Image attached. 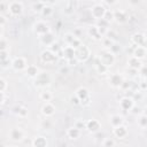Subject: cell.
I'll return each mask as SVG.
<instances>
[{
  "label": "cell",
  "instance_id": "cell-34",
  "mask_svg": "<svg viewBox=\"0 0 147 147\" xmlns=\"http://www.w3.org/2000/svg\"><path fill=\"white\" fill-rule=\"evenodd\" d=\"M44 7H45V3L41 2L40 0H37V1L33 2L32 6H31V8H32V10H33L34 13H41V10H42Z\"/></svg>",
  "mask_w": 147,
  "mask_h": 147
},
{
  "label": "cell",
  "instance_id": "cell-57",
  "mask_svg": "<svg viewBox=\"0 0 147 147\" xmlns=\"http://www.w3.org/2000/svg\"><path fill=\"white\" fill-rule=\"evenodd\" d=\"M59 0H49V5H52V3H55V2H57Z\"/></svg>",
  "mask_w": 147,
  "mask_h": 147
},
{
  "label": "cell",
  "instance_id": "cell-56",
  "mask_svg": "<svg viewBox=\"0 0 147 147\" xmlns=\"http://www.w3.org/2000/svg\"><path fill=\"white\" fill-rule=\"evenodd\" d=\"M142 136H144L145 138H147V126L142 129Z\"/></svg>",
  "mask_w": 147,
  "mask_h": 147
},
{
  "label": "cell",
  "instance_id": "cell-25",
  "mask_svg": "<svg viewBox=\"0 0 147 147\" xmlns=\"http://www.w3.org/2000/svg\"><path fill=\"white\" fill-rule=\"evenodd\" d=\"M109 124L111 125V127H116L118 125L124 124V117L119 114H114L109 117Z\"/></svg>",
  "mask_w": 147,
  "mask_h": 147
},
{
  "label": "cell",
  "instance_id": "cell-22",
  "mask_svg": "<svg viewBox=\"0 0 147 147\" xmlns=\"http://www.w3.org/2000/svg\"><path fill=\"white\" fill-rule=\"evenodd\" d=\"M13 113H14L17 117H20V118H22V119L26 118V117H28V114H29L28 108H26L25 106H22V105H16V106L13 108Z\"/></svg>",
  "mask_w": 147,
  "mask_h": 147
},
{
  "label": "cell",
  "instance_id": "cell-44",
  "mask_svg": "<svg viewBox=\"0 0 147 147\" xmlns=\"http://www.w3.org/2000/svg\"><path fill=\"white\" fill-rule=\"evenodd\" d=\"M7 88H8V82L3 77H1L0 78V92H6Z\"/></svg>",
  "mask_w": 147,
  "mask_h": 147
},
{
  "label": "cell",
  "instance_id": "cell-53",
  "mask_svg": "<svg viewBox=\"0 0 147 147\" xmlns=\"http://www.w3.org/2000/svg\"><path fill=\"white\" fill-rule=\"evenodd\" d=\"M138 86H139V91H140V92L147 91V83H146V82H141V83H139Z\"/></svg>",
  "mask_w": 147,
  "mask_h": 147
},
{
  "label": "cell",
  "instance_id": "cell-20",
  "mask_svg": "<svg viewBox=\"0 0 147 147\" xmlns=\"http://www.w3.org/2000/svg\"><path fill=\"white\" fill-rule=\"evenodd\" d=\"M80 134H82V130L78 129V127L75 126V125L68 127V130H67V132H65L67 138L70 139V140H77V139L80 137Z\"/></svg>",
  "mask_w": 147,
  "mask_h": 147
},
{
  "label": "cell",
  "instance_id": "cell-21",
  "mask_svg": "<svg viewBox=\"0 0 147 147\" xmlns=\"http://www.w3.org/2000/svg\"><path fill=\"white\" fill-rule=\"evenodd\" d=\"M115 13V20L118 24H124L129 21V15L126 14L125 10H122V9H118V10H114Z\"/></svg>",
  "mask_w": 147,
  "mask_h": 147
},
{
  "label": "cell",
  "instance_id": "cell-39",
  "mask_svg": "<svg viewBox=\"0 0 147 147\" xmlns=\"http://www.w3.org/2000/svg\"><path fill=\"white\" fill-rule=\"evenodd\" d=\"M105 37H107V38H109L110 40H113V41H117V38H118V34H117V32L116 31H114V30H109L108 29V31H107V33H106V36Z\"/></svg>",
  "mask_w": 147,
  "mask_h": 147
},
{
  "label": "cell",
  "instance_id": "cell-31",
  "mask_svg": "<svg viewBox=\"0 0 147 147\" xmlns=\"http://www.w3.org/2000/svg\"><path fill=\"white\" fill-rule=\"evenodd\" d=\"M39 98H40L41 101H44V102H48V101H52V99H53V94H52V92H49V91H47V90L44 88V91L40 92Z\"/></svg>",
  "mask_w": 147,
  "mask_h": 147
},
{
  "label": "cell",
  "instance_id": "cell-60",
  "mask_svg": "<svg viewBox=\"0 0 147 147\" xmlns=\"http://www.w3.org/2000/svg\"><path fill=\"white\" fill-rule=\"evenodd\" d=\"M95 1H103V0H95Z\"/></svg>",
  "mask_w": 147,
  "mask_h": 147
},
{
  "label": "cell",
  "instance_id": "cell-55",
  "mask_svg": "<svg viewBox=\"0 0 147 147\" xmlns=\"http://www.w3.org/2000/svg\"><path fill=\"white\" fill-rule=\"evenodd\" d=\"M107 5H109V6H113V5H115L116 2H117V0H103Z\"/></svg>",
  "mask_w": 147,
  "mask_h": 147
},
{
  "label": "cell",
  "instance_id": "cell-11",
  "mask_svg": "<svg viewBox=\"0 0 147 147\" xmlns=\"http://www.w3.org/2000/svg\"><path fill=\"white\" fill-rule=\"evenodd\" d=\"M124 76L122 74H118V72H115V74H111L108 78V83L109 85L113 87V88H119L121 85L123 84L124 82Z\"/></svg>",
  "mask_w": 147,
  "mask_h": 147
},
{
  "label": "cell",
  "instance_id": "cell-51",
  "mask_svg": "<svg viewBox=\"0 0 147 147\" xmlns=\"http://www.w3.org/2000/svg\"><path fill=\"white\" fill-rule=\"evenodd\" d=\"M9 57V49L0 51V60H6Z\"/></svg>",
  "mask_w": 147,
  "mask_h": 147
},
{
  "label": "cell",
  "instance_id": "cell-7",
  "mask_svg": "<svg viewBox=\"0 0 147 147\" xmlns=\"http://www.w3.org/2000/svg\"><path fill=\"white\" fill-rule=\"evenodd\" d=\"M107 11V8L105 7V5H102L101 2H96L94 3L92 7H91V16L98 21L100 18H103L105 17V14Z\"/></svg>",
  "mask_w": 147,
  "mask_h": 147
},
{
  "label": "cell",
  "instance_id": "cell-14",
  "mask_svg": "<svg viewBox=\"0 0 147 147\" xmlns=\"http://www.w3.org/2000/svg\"><path fill=\"white\" fill-rule=\"evenodd\" d=\"M87 34H88V37L90 38H92L93 40H95V41H99V40H102V38H103V36H102V33L100 32V30H99V26L96 25V24H93V25H90L88 28H87Z\"/></svg>",
  "mask_w": 147,
  "mask_h": 147
},
{
  "label": "cell",
  "instance_id": "cell-47",
  "mask_svg": "<svg viewBox=\"0 0 147 147\" xmlns=\"http://www.w3.org/2000/svg\"><path fill=\"white\" fill-rule=\"evenodd\" d=\"M75 126H77L78 129H85V125H86V122H84L82 118H78V119H76V122H75V124H74Z\"/></svg>",
  "mask_w": 147,
  "mask_h": 147
},
{
  "label": "cell",
  "instance_id": "cell-12",
  "mask_svg": "<svg viewBox=\"0 0 147 147\" xmlns=\"http://www.w3.org/2000/svg\"><path fill=\"white\" fill-rule=\"evenodd\" d=\"M134 106V99L132 96H123L121 100H119V108L123 110V111H126V113H130L131 109L133 108Z\"/></svg>",
  "mask_w": 147,
  "mask_h": 147
},
{
  "label": "cell",
  "instance_id": "cell-4",
  "mask_svg": "<svg viewBox=\"0 0 147 147\" xmlns=\"http://www.w3.org/2000/svg\"><path fill=\"white\" fill-rule=\"evenodd\" d=\"M32 30H33L34 34H37L38 38H39V37H41V36L46 34L47 32H49L52 29L49 28V24H48V23H46L45 21L39 20V21L34 22V24H33V26H32Z\"/></svg>",
  "mask_w": 147,
  "mask_h": 147
},
{
  "label": "cell",
  "instance_id": "cell-37",
  "mask_svg": "<svg viewBox=\"0 0 147 147\" xmlns=\"http://www.w3.org/2000/svg\"><path fill=\"white\" fill-rule=\"evenodd\" d=\"M9 49V41L6 39V37H0V51Z\"/></svg>",
  "mask_w": 147,
  "mask_h": 147
},
{
  "label": "cell",
  "instance_id": "cell-58",
  "mask_svg": "<svg viewBox=\"0 0 147 147\" xmlns=\"http://www.w3.org/2000/svg\"><path fill=\"white\" fill-rule=\"evenodd\" d=\"M142 114H145V115L147 116V107H146V108H145V109L142 110Z\"/></svg>",
  "mask_w": 147,
  "mask_h": 147
},
{
  "label": "cell",
  "instance_id": "cell-26",
  "mask_svg": "<svg viewBox=\"0 0 147 147\" xmlns=\"http://www.w3.org/2000/svg\"><path fill=\"white\" fill-rule=\"evenodd\" d=\"M39 72H40L39 68H38L37 65H34V64H29V65L26 67V69H25V75H26V77H29V78H31V79L36 78Z\"/></svg>",
  "mask_w": 147,
  "mask_h": 147
},
{
  "label": "cell",
  "instance_id": "cell-32",
  "mask_svg": "<svg viewBox=\"0 0 147 147\" xmlns=\"http://www.w3.org/2000/svg\"><path fill=\"white\" fill-rule=\"evenodd\" d=\"M53 13H54V9H53V7L51 6V5H45V7L42 8V10H41V16H44V17H51L52 15H53Z\"/></svg>",
  "mask_w": 147,
  "mask_h": 147
},
{
  "label": "cell",
  "instance_id": "cell-24",
  "mask_svg": "<svg viewBox=\"0 0 147 147\" xmlns=\"http://www.w3.org/2000/svg\"><path fill=\"white\" fill-rule=\"evenodd\" d=\"M132 55L136 56L139 60H142V59H145L147 56V48L145 46H136L133 48Z\"/></svg>",
  "mask_w": 147,
  "mask_h": 147
},
{
  "label": "cell",
  "instance_id": "cell-54",
  "mask_svg": "<svg viewBox=\"0 0 147 147\" xmlns=\"http://www.w3.org/2000/svg\"><path fill=\"white\" fill-rule=\"evenodd\" d=\"M141 2V0H129V3L131 6H138Z\"/></svg>",
  "mask_w": 147,
  "mask_h": 147
},
{
  "label": "cell",
  "instance_id": "cell-8",
  "mask_svg": "<svg viewBox=\"0 0 147 147\" xmlns=\"http://www.w3.org/2000/svg\"><path fill=\"white\" fill-rule=\"evenodd\" d=\"M91 56V49L85 45L82 44L78 48H76V59L78 62H86Z\"/></svg>",
  "mask_w": 147,
  "mask_h": 147
},
{
  "label": "cell",
  "instance_id": "cell-61",
  "mask_svg": "<svg viewBox=\"0 0 147 147\" xmlns=\"http://www.w3.org/2000/svg\"><path fill=\"white\" fill-rule=\"evenodd\" d=\"M146 100H147V94H146Z\"/></svg>",
  "mask_w": 147,
  "mask_h": 147
},
{
  "label": "cell",
  "instance_id": "cell-50",
  "mask_svg": "<svg viewBox=\"0 0 147 147\" xmlns=\"http://www.w3.org/2000/svg\"><path fill=\"white\" fill-rule=\"evenodd\" d=\"M70 102H71L72 105H75V106H78V105H80V100H79V98H78L76 94L70 96Z\"/></svg>",
  "mask_w": 147,
  "mask_h": 147
},
{
  "label": "cell",
  "instance_id": "cell-49",
  "mask_svg": "<svg viewBox=\"0 0 147 147\" xmlns=\"http://www.w3.org/2000/svg\"><path fill=\"white\" fill-rule=\"evenodd\" d=\"M0 11L1 14H6V11H8V3L5 1H1L0 3Z\"/></svg>",
  "mask_w": 147,
  "mask_h": 147
},
{
  "label": "cell",
  "instance_id": "cell-2",
  "mask_svg": "<svg viewBox=\"0 0 147 147\" xmlns=\"http://www.w3.org/2000/svg\"><path fill=\"white\" fill-rule=\"evenodd\" d=\"M51 85V76L45 72V71H40L38 74V76L36 78H33V86L37 88H46Z\"/></svg>",
  "mask_w": 147,
  "mask_h": 147
},
{
  "label": "cell",
  "instance_id": "cell-17",
  "mask_svg": "<svg viewBox=\"0 0 147 147\" xmlns=\"http://www.w3.org/2000/svg\"><path fill=\"white\" fill-rule=\"evenodd\" d=\"M40 111H41V114H42L45 117H52V116L55 114L56 108H55V106H54L51 101H48V102H45V103L41 106Z\"/></svg>",
  "mask_w": 147,
  "mask_h": 147
},
{
  "label": "cell",
  "instance_id": "cell-3",
  "mask_svg": "<svg viewBox=\"0 0 147 147\" xmlns=\"http://www.w3.org/2000/svg\"><path fill=\"white\" fill-rule=\"evenodd\" d=\"M23 10H24V6H23L22 1L13 0V1L8 2V14L11 17H17V16L22 15Z\"/></svg>",
  "mask_w": 147,
  "mask_h": 147
},
{
  "label": "cell",
  "instance_id": "cell-59",
  "mask_svg": "<svg viewBox=\"0 0 147 147\" xmlns=\"http://www.w3.org/2000/svg\"><path fill=\"white\" fill-rule=\"evenodd\" d=\"M144 46L147 48V36H146V39H145V44H144Z\"/></svg>",
  "mask_w": 147,
  "mask_h": 147
},
{
  "label": "cell",
  "instance_id": "cell-16",
  "mask_svg": "<svg viewBox=\"0 0 147 147\" xmlns=\"http://www.w3.org/2000/svg\"><path fill=\"white\" fill-rule=\"evenodd\" d=\"M9 139L14 142H20L24 139V131L21 127H13L9 131Z\"/></svg>",
  "mask_w": 147,
  "mask_h": 147
},
{
  "label": "cell",
  "instance_id": "cell-5",
  "mask_svg": "<svg viewBox=\"0 0 147 147\" xmlns=\"http://www.w3.org/2000/svg\"><path fill=\"white\" fill-rule=\"evenodd\" d=\"M57 59H59V55L56 53H54L53 51H51L49 48H47L40 53V61L45 64H54V63H56Z\"/></svg>",
  "mask_w": 147,
  "mask_h": 147
},
{
  "label": "cell",
  "instance_id": "cell-23",
  "mask_svg": "<svg viewBox=\"0 0 147 147\" xmlns=\"http://www.w3.org/2000/svg\"><path fill=\"white\" fill-rule=\"evenodd\" d=\"M31 146L32 147H47L48 146L47 138L44 137V136H37V137H34L32 139Z\"/></svg>",
  "mask_w": 147,
  "mask_h": 147
},
{
  "label": "cell",
  "instance_id": "cell-40",
  "mask_svg": "<svg viewBox=\"0 0 147 147\" xmlns=\"http://www.w3.org/2000/svg\"><path fill=\"white\" fill-rule=\"evenodd\" d=\"M109 24L110 22H108L106 18H100L96 21V25L100 28H105V29H109Z\"/></svg>",
  "mask_w": 147,
  "mask_h": 147
},
{
  "label": "cell",
  "instance_id": "cell-18",
  "mask_svg": "<svg viewBox=\"0 0 147 147\" xmlns=\"http://www.w3.org/2000/svg\"><path fill=\"white\" fill-rule=\"evenodd\" d=\"M127 133H129V130H127L126 125H124V124L118 125L116 127H113V134L117 139H124V138H126Z\"/></svg>",
  "mask_w": 147,
  "mask_h": 147
},
{
  "label": "cell",
  "instance_id": "cell-13",
  "mask_svg": "<svg viewBox=\"0 0 147 147\" xmlns=\"http://www.w3.org/2000/svg\"><path fill=\"white\" fill-rule=\"evenodd\" d=\"M85 130H87L90 133H96L98 131L101 130V123L96 119V118H91L86 121V125H85Z\"/></svg>",
  "mask_w": 147,
  "mask_h": 147
},
{
  "label": "cell",
  "instance_id": "cell-43",
  "mask_svg": "<svg viewBox=\"0 0 147 147\" xmlns=\"http://www.w3.org/2000/svg\"><path fill=\"white\" fill-rule=\"evenodd\" d=\"M109 49H110V51L116 55L118 52H121V45H119L117 41H114V42H113V45L109 47Z\"/></svg>",
  "mask_w": 147,
  "mask_h": 147
},
{
  "label": "cell",
  "instance_id": "cell-45",
  "mask_svg": "<svg viewBox=\"0 0 147 147\" xmlns=\"http://www.w3.org/2000/svg\"><path fill=\"white\" fill-rule=\"evenodd\" d=\"M11 61L13 60H10V57H8L6 60H1V68L2 69H8L9 67L11 68Z\"/></svg>",
  "mask_w": 147,
  "mask_h": 147
},
{
  "label": "cell",
  "instance_id": "cell-19",
  "mask_svg": "<svg viewBox=\"0 0 147 147\" xmlns=\"http://www.w3.org/2000/svg\"><path fill=\"white\" fill-rule=\"evenodd\" d=\"M145 39H146V36H145L144 33H141V32H136V33H133V34L131 36L130 41H131V44L133 45V47H136V46H144Z\"/></svg>",
  "mask_w": 147,
  "mask_h": 147
},
{
  "label": "cell",
  "instance_id": "cell-38",
  "mask_svg": "<svg viewBox=\"0 0 147 147\" xmlns=\"http://www.w3.org/2000/svg\"><path fill=\"white\" fill-rule=\"evenodd\" d=\"M101 145L103 147H114L116 145V141L113 139V138H105L101 142Z\"/></svg>",
  "mask_w": 147,
  "mask_h": 147
},
{
  "label": "cell",
  "instance_id": "cell-46",
  "mask_svg": "<svg viewBox=\"0 0 147 147\" xmlns=\"http://www.w3.org/2000/svg\"><path fill=\"white\" fill-rule=\"evenodd\" d=\"M138 72H139V76H140V77L147 78V64H142Z\"/></svg>",
  "mask_w": 147,
  "mask_h": 147
},
{
  "label": "cell",
  "instance_id": "cell-29",
  "mask_svg": "<svg viewBox=\"0 0 147 147\" xmlns=\"http://www.w3.org/2000/svg\"><path fill=\"white\" fill-rule=\"evenodd\" d=\"M77 7H78L77 0H69V1L67 2V5H65L64 11H65L67 14H72V13L77 9Z\"/></svg>",
  "mask_w": 147,
  "mask_h": 147
},
{
  "label": "cell",
  "instance_id": "cell-41",
  "mask_svg": "<svg viewBox=\"0 0 147 147\" xmlns=\"http://www.w3.org/2000/svg\"><path fill=\"white\" fill-rule=\"evenodd\" d=\"M132 85H133V83L131 82V80H127V79H124V82H123V84L121 85V90H123V91H129L131 87H132Z\"/></svg>",
  "mask_w": 147,
  "mask_h": 147
},
{
  "label": "cell",
  "instance_id": "cell-15",
  "mask_svg": "<svg viewBox=\"0 0 147 147\" xmlns=\"http://www.w3.org/2000/svg\"><path fill=\"white\" fill-rule=\"evenodd\" d=\"M39 41H40V44H41V45H44V46H46V47L48 48L53 42H55V41H56V36H55V33L51 30V31H49V32H47L46 34H44V36L39 37Z\"/></svg>",
  "mask_w": 147,
  "mask_h": 147
},
{
  "label": "cell",
  "instance_id": "cell-42",
  "mask_svg": "<svg viewBox=\"0 0 147 147\" xmlns=\"http://www.w3.org/2000/svg\"><path fill=\"white\" fill-rule=\"evenodd\" d=\"M103 18H106L108 22L114 21V20H115V13H114V10L107 9V11H106V14H105V17H103Z\"/></svg>",
  "mask_w": 147,
  "mask_h": 147
},
{
  "label": "cell",
  "instance_id": "cell-52",
  "mask_svg": "<svg viewBox=\"0 0 147 147\" xmlns=\"http://www.w3.org/2000/svg\"><path fill=\"white\" fill-rule=\"evenodd\" d=\"M0 105L1 106L6 105V92H0Z\"/></svg>",
  "mask_w": 147,
  "mask_h": 147
},
{
  "label": "cell",
  "instance_id": "cell-6",
  "mask_svg": "<svg viewBox=\"0 0 147 147\" xmlns=\"http://www.w3.org/2000/svg\"><path fill=\"white\" fill-rule=\"evenodd\" d=\"M63 41H64V45H68V46H71L74 47L75 49L78 48L83 42L80 40L79 37L75 36L74 32H67L63 34Z\"/></svg>",
  "mask_w": 147,
  "mask_h": 147
},
{
  "label": "cell",
  "instance_id": "cell-28",
  "mask_svg": "<svg viewBox=\"0 0 147 147\" xmlns=\"http://www.w3.org/2000/svg\"><path fill=\"white\" fill-rule=\"evenodd\" d=\"M141 65H142L141 60L137 59V57H136V56H133V55L127 60V67H129V68H131V69H136V70H138V71H139V69L141 68Z\"/></svg>",
  "mask_w": 147,
  "mask_h": 147
},
{
  "label": "cell",
  "instance_id": "cell-9",
  "mask_svg": "<svg viewBox=\"0 0 147 147\" xmlns=\"http://www.w3.org/2000/svg\"><path fill=\"white\" fill-rule=\"evenodd\" d=\"M59 57H62L65 62H69V61H71L74 59H76V49L74 47H71V46L65 45V46L62 47Z\"/></svg>",
  "mask_w": 147,
  "mask_h": 147
},
{
  "label": "cell",
  "instance_id": "cell-30",
  "mask_svg": "<svg viewBox=\"0 0 147 147\" xmlns=\"http://www.w3.org/2000/svg\"><path fill=\"white\" fill-rule=\"evenodd\" d=\"M95 71H96L99 75H106V74H108L109 68H108L107 65H105L103 63H101L100 61H98V62L95 63Z\"/></svg>",
  "mask_w": 147,
  "mask_h": 147
},
{
  "label": "cell",
  "instance_id": "cell-27",
  "mask_svg": "<svg viewBox=\"0 0 147 147\" xmlns=\"http://www.w3.org/2000/svg\"><path fill=\"white\" fill-rule=\"evenodd\" d=\"M75 94L79 98V100H80V101H83V100H85V99H87V98H90V96H91V93H90L88 88H87V87H84V86L78 87V88L76 90Z\"/></svg>",
  "mask_w": 147,
  "mask_h": 147
},
{
  "label": "cell",
  "instance_id": "cell-1",
  "mask_svg": "<svg viewBox=\"0 0 147 147\" xmlns=\"http://www.w3.org/2000/svg\"><path fill=\"white\" fill-rule=\"evenodd\" d=\"M98 61H100L101 63H103L105 65L110 68L111 65H114V63L116 61V55L109 48H103V49H101L99 52Z\"/></svg>",
  "mask_w": 147,
  "mask_h": 147
},
{
  "label": "cell",
  "instance_id": "cell-35",
  "mask_svg": "<svg viewBox=\"0 0 147 147\" xmlns=\"http://www.w3.org/2000/svg\"><path fill=\"white\" fill-rule=\"evenodd\" d=\"M137 123H138L139 127H141V129L146 127V126H147V116H146L145 114H141V115L139 116V118L137 119Z\"/></svg>",
  "mask_w": 147,
  "mask_h": 147
},
{
  "label": "cell",
  "instance_id": "cell-48",
  "mask_svg": "<svg viewBox=\"0 0 147 147\" xmlns=\"http://www.w3.org/2000/svg\"><path fill=\"white\" fill-rule=\"evenodd\" d=\"M113 40H110L109 38H107V37H103L102 38V44H103V46H105V48H109L111 45H113Z\"/></svg>",
  "mask_w": 147,
  "mask_h": 147
},
{
  "label": "cell",
  "instance_id": "cell-10",
  "mask_svg": "<svg viewBox=\"0 0 147 147\" xmlns=\"http://www.w3.org/2000/svg\"><path fill=\"white\" fill-rule=\"evenodd\" d=\"M28 65L29 64L26 62V59L23 56H16L11 61V69L15 71H25Z\"/></svg>",
  "mask_w": 147,
  "mask_h": 147
},
{
  "label": "cell",
  "instance_id": "cell-33",
  "mask_svg": "<svg viewBox=\"0 0 147 147\" xmlns=\"http://www.w3.org/2000/svg\"><path fill=\"white\" fill-rule=\"evenodd\" d=\"M52 126H53V122L51 121L49 117H45L44 119H41V122H40V127L41 129L49 130V129H52Z\"/></svg>",
  "mask_w": 147,
  "mask_h": 147
},
{
  "label": "cell",
  "instance_id": "cell-36",
  "mask_svg": "<svg viewBox=\"0 0 147 147\" xmlns=\"http://www.w3.org/2000/svg\"><path fill=\"white\" fill-rule=\"evenodd\" d=\"M62 47L63 46H60V44H59V41L56 40L55 42H53L48 48L51 49V51H53L54 53H56L57 55H60V53H61V49H62Z\"/></svg>",
  "mask_w": 147,
  "mask_h": 147
}]
</instances>
